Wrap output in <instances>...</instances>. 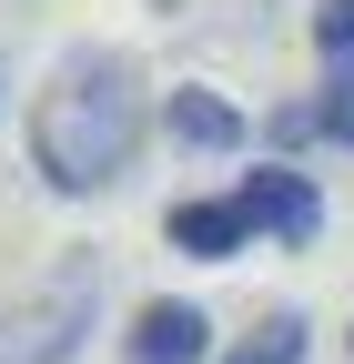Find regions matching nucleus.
Wrapping results in <instances>:
<instances>
[{
    "label": "nucleus",
    "mask_w": 354,
    "mask_h": 364,
    "mask_svg": "<svg viewBox=\"0 0 354 364\" xmlns=\"http://www.w3.org/2000/svg\"><path fill=\"white\" fill-rule=\"evenodd\" d=\"M274 142H344L354 152V71H334L314 102H284L274 112Z\"/></svg>",
    "instance_id": "7"
},
{
    "label": "nucleus",
    "mask_w": 354,
    "mask_h": 364,
    "mask_svg": "<svg viewBox=\"0 0 354 364\" xmlns=\"http://www.w3.org/2000/svg\"><path fill=\"white\" fill-rule=\"evenodd\" d=\"M162 233H172V253H193V263H233V253L253 243V213H243L233 193H203V203H172Z\"/></svg>",
    "instance_id": "5"
},
{
    "label": "nucleus",
    "mask_w": 354,
    "mask_h": 364,
    "mask_svg": "<svg viewBox=\"0 0 354 364\" xmlns=\"http://www.w3.org/2000/svg\"><path fill=\"white\" fill-rule=\"evenodd\" d=\"M162 132H172V142H183V152H243V112L223 102V91H203V81H183V91H162Z\"/></svg>",
    "instance_id": "6"
},
{
    "label": "nucleus",
    "mask_w": 354,
    "mask_h": 364,
    "mask_svg": "<svg viewBox=\"0 0 354 364\" xmlns=\"http://www.w3.org/2000/svg\"><path fill=\"white\" fill-rule=\"evenodd\" d=\"M233 203L253 213V233H274L284 253H304V243L324 233V193H314V172H294V162H253L233 182Z\"/></svg>",
    "instance_id": "3"
},
{
    "label": "nucleus",
    "mask_w": 354,
    "mask_h": 364,
    "mask_svg": "<svg viewBox=\"0 0 354 364\" xmlns=\"http://www.w3.org/2000/svg\"><path fill=\"white\" fill-rule=\"evenodd\" d=\"M304 344H314V324H304V314H263L253 334L223 344V364H304Z\"/></svg>",
    "instance_id": "8"
},
{
    "label": "nucleus",
    "mask_w": 354,
    "mask_h": 364,
    "mask_svg": "<svg viewBox=\"0 0 354 364\" xmlns=\"http://www.w3.org/2000/svg\"><path fill=\"white\" fill-rule=\"evenodd\" d=\"M92 314H102V273L92 263L41 273L21 304H0V364H71L81 334H92Z\"/></svg>",
    "instance_id": "2"
},
{
    "label": "nucleus",
    "mask_w": 354,
    "mask_h": 364,
    "mask_svg": "<svg viewBox=\"0 0 354 364\" xmlns=\"http://www.w3.org/2000/svg\"><path fill=\"white\" fill-rule=\"evenodd\" d=\"M213 354V314L183 304V294H162L132 314V334H122V364H203Z\"/></svg>",
    "instance_id": "4"
},
{
    "label": "nucleus",
    "mask_w": 354,
    "mask_h": 364,
    "mask_svg": "<svg viewBox=\"0 0 354 364\" xmlns=\"http://www.w3.org/2000/svg\"><path fill=\"white\" fill-rule=\"evenodd\" d=\"M142 61L112 51V41H81V51L51 61V81H41L31 102V172L51 182V193H112V182L132 172V152H142Z\"/></svg>",
    "instance_id": "1"
},
{
    "label": "nucleus",
    "mask_w": 354,
    "mask_h": 364,
    "mask_svg": "<svg viewBox=\"0 0 354 364\" xmlns=\"http://www.w3.org/2000/svg\"><path fill=\"white\" fill-rule=\"evenodd\" d=\"M314 51L334 71H354V0H324V11H314Z\"/></svg>",
    "instance_id": "9"
}]
</instances>
